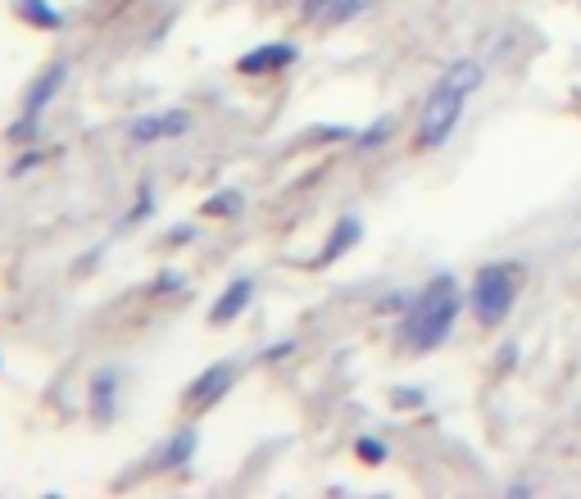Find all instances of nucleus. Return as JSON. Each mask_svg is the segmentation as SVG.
<instances>
[{
    "label": "nucleus",
    "mask_w": 581,
    "mask_h": 499,
    "mask_svg": "<svg viewBox=\"0 0 581 499\" xmlns=\"http://www.w3.org/2000/svg\"><path fill=\"white\" fill-rule=\"evenodd\" d=\"M486 82V69L477 59H454L445 64V73L432 82L423 100V114H418V132H414V150H441L445 141L454 137L463 109H468V96Z\"/></svg>",
    "instance_id": "obj_1"
},
{
    "label": "nucleus",
    "mask_w": 581,
    "mask_h": 499,
    "mask_svg": "<svg viewBox=\"0 0 581 499\" xmlns=\"http://www.w3.org/2000/svg\"><path fill=\"white\" fill-rule=\"evenodd\" d=\"M463 309V291L454 273H436L423 291L409 300V309L400 314V345L409 354H432L436 345L450 341L454 318Z\"/></svg>",
    "instance_id": "obj_2"
},
{
    "label": "nucleus",
    "mask_w": 581,
    "mask_h": 499,
    "mask_svg": "<svg viewBox=\"0 0 581 499\" xmlns=\"http://www.w3.org/2000/svg\"><path fill=\"white\" fill-rule=\"evenodd\" d=\"M522 291V264L518 259H495V264L477 268L473 286H468V309L482 327H500L509 309L518 304Z\"/></svg>",
    "instance_id": "obj_3"
},
{
    "label": "nucleus",
    "mask_w": 581,
    "mask_h": 499,
    "mask_svg": "<svg viewBox=\"0 0 581 499\" xmlns=\"http://www.w3.org/2000/svg\"><path fill=\"white\" fill-rule=\"evenodd\" d=\"M64 82H69V64L64 59H55V64H46V69L37 73V82L28 87V96H23V114L19 123H14L5 137L14 141V146H32V141L41 137V114L50 109V100L64 91Z\"/></svg>",
    "instance_id": "obj_4"
},
{
    "label": "nucleus",
    "mask_w": 581,
    "mask_h": 499,
    "mask_svg": "<svg viewBox=\"0 0 581 499\" xmlns=\"http://www.w3.org/2000/svg\"><path fill=\"white\" fill-rule=\"evenodd\" d=\"M232 382H237V363H232V359L209 363V368L200 372L196 382H191L187 391H182V404L200 413V409H209V404H218V400H223V395L232 391Z\"/></svg>",
    "instance_id": "obj_5"
},
{
    "label": "nucleus",
    "mask_w": 581,
    "mask_h": 499,
    "mask_svg": "<svg viewBox=\"0 0 581 499\" xmlns=\"http://www.w3.org/2000/svg\"><path fill=\"white\" fill-rule=\"evenodd\" d=\"M300 59V46L296 41H268V46H255L237 59V73L241 78H268V73H282L291 69Z\"/></svg>",
    "instance_id": "obj_6"
},
{
    "label": "nucleus",
    "mask_w": 581,
    "mask_h": 499,
    "mask_svg": "<svg viewBox=\"0 0 581 499\" xmlns=\"http://www.w3.org/2000/svg\"><path fill=\"white\" fill-rule=\"evenodd\" d=\"M187 128H191V114H187V109H164V114H141V118H132L128 137L137 141V146H155V141L182 137Z\"/></svg>",
    "instance_id": "obj_7"
},
{
    "label": "nucleus",
    "mask_w": 581,
    "mask_h": 499,
    "mask_svg": "<svg viewBox=\"0 0 581 499\" xmlns=\"http://www.w3.org/2000/svg\"><path fill=\"white\" fill-rule=\"evenodd\" d=\"M250 300H255V277H232V282H227V291L218 295L214 309H209V323H214V327L237 323V318L246 314Z\"/></svg>",
    "instance_id": "obj_8"
},
{
    "label": "nucleus",
    "mask_w": 581,
    "mask_h": 499,
    "mask_svg": "<svg viewBox=\"0 0 581 499\" xmlns=\"http://www.w3.org/2000/svg\"><path fill=\"white\" fill-rule=\"evenodd\" d=\"M359 236H364V223H359L355 214H341V218H336V227H332V236H327L323 250H318L314 268H327V264H336L341 255H350V250L359 245Z\"/></svg>",
    "instance_id": "obj_9"
},
{
    "label": "nucleus",
    "mask_w": 581,
    "mask_h": 499,
    "mask_svg": "<svg viewBox=\"0 0 581 499\" xmlns=\"http://www.w3.org/2000/svg\"><path fill=\"white\" fill-rule=\"evenodd\" d=\"M114 413H119V368H100L91 377V422L105 427Z\"/></svg>",
    "instance_id": "obj_10"
},
{
    "label": "nucleus",
    "mask_w": 581,
    "mask_h": 499,
    "mask_svg": "<svg viewBox=\"0 0 581 499\" xmlns=\"http://www.w3.org/2000/svg\"><path fill=\"white\" fill-rule=\"evenodd\" d=\"M196 445H200V431H196V427H178V431H173V436H168L164 445H159L155 463H159V468H164V472H178V468H187V463H191Z\"/></svg>",
    "instance_id": "obj_11"
},
{
    "label": "nucleus",
    "mask_w": 581,
    "mask_h": 499,
    "mask_svg": "<svg viewBox=\"0 0 581 499\" xmlns=\"http://www.w3.org/2000/svg\"><path fill=\"white\" fill-rule=\"evenodd\" d=\"M14 19L28 23V28H41V32L64 28V14L50 0H14Z\"/></svg>",
    "instance_id": "obj_12"
},
{
    "label": "nucleus",
    "mask_w": 581,
    "mask_h": 499,
    "mask_svg": "<svg viewBox=\"0 0 581 499\" xmlns=\"http://www.w3.org/2000/svg\"><path fill=\"white\" fill-rule=\"evenodd\" d=\"M368 10V0H327L323 10H318V28H341V23L359 19Z\"/></svg>",
    "instance_id": "obj_13"
},
{
    "label": "nucleus",
    "mask_w": 581,
    "mask_h": 499,
    "mask_svg": "<svg viewBox=\"0 0 581 499\" xmlns=\"http://www.w3.org/2000/svg\"><path fill=\"white\" fill-rule=\"evenodd\" d=\"M241 205H246V196H241L237 186H227V191H214V196L200 205V214L205 218H237Z\"/></svg>",
    "instance_id": "obj_14"
},
{
    "label": "nucleus",
    "mask_w": 581,
    "mask_h": 499,
    "mask_svg": "<svg viewBox=\"0 0 581 499\" xmlns=\"http://www.w3.org/2000/svg\"><path fill=\"white\" fill-rule=\"evenodd\" d=\"M355 454H359V463H368V468H382V463L391 459L386 441H377V436H359V441H355Z\"/></svg>",
    "instance_id": "obj_15"
},
{
    "label": "nucleus",
    "mask_w": 581,
    "mask_h": 499,
    "mask_svg": "<svg viewBox=\"0 0 581 499\" xmlns=\"http://www.w3.org/2000/svg\"><path fill=\"white\" fill-rule=\"evenodd\" d=\"M391 118H377L373 128H364V132H355V146L359 150H377V146H386V141H391Z\"/></svg>",
    "instance_id": "obj_16"
},
{
    "label": "nucleus",
    "mask_w": 581,
    "mask_h": 499,
    "mask_svg": "<svg viewBox=\"0 0 581 499\" xmlns=\"http://www.w3.org/2000/svg\"><path fill=\"white\" fill-rule=\"evenodd\" d=\"M391 404H395V409H423V404H427V391H423V386H395V391H391Z\"/></svg>",
    "instance_id": "obj_17"
},
{
    "label": "nucleus",
    "mask_w": 581,
    "mask_h": 499,
    "mask_svg": "<svg viewBox=\"0 0 581 499\" xmlns=\"http://www.w3.org/2000/svg\"><path fill=\"white\" fill-rule=\"evenodd\" d=\"M150 214H155V196H150V191H141L137 205H132L128 214H123V227H137L141 218H150Z\"/></svg>",
    "instance_id": "obj_18"
},
{
    "label": "nucleus",
    "mask_w": 581,
    "mask_h": 499,
    "mask_svg": "<svg viewBox=\"0 0 581 499\" xmlns=\"http://www.w3.org/2000/svg\"><path fill=\"white\" fill-rule=\"evenodd\" d=\"M182 282H187V277H182V273H173V268H168V273H159V277H155V286H150V295H173V291H182Z\"/></svg>",
    "instance_id": "obj_19"
},
{
    "label": "nucleus",
    "mask_w": 581,
    "mask_h": 499,
    "mask_svg": "<svg viewBox=\"0 0 581 499\" xmlns=\"http://www.w3.org/2000/svg\"><path fill=\"white\" fill-rule=\"evenodd\" d=\"M41 159H46V155H41V150H28V155H23L19 164H14V177H23V173H28V168H37Z\"/></svg>",
    "instance_id": "obj_20"
},
{
    "label": "nucleus",
    "mask_w": 581,
    "mask_h": 499,
    "mask_svg": "<svg viewBox=\"0 0 581 499\" xmlns=\"http://www.w3.org/2000/svg\"><path fill=\"white\" fill-rule=\"evenodd\" d=\"M182 241H191V227H173L168 232V245H182Z\"/></svg>",
    "instance_id": "obj_21"
},
{
    "label": "nucleus",
    "mask_w": 581,
    "mask_h": 499,
    "mask_svg": "<svg viewBox=\"0 0 581 499\" xmlns=\"http://www.w3.org/2000/svg\"><path fill=\"white\" fill-rule=\"evenodd\" d=\"M509 495H513V499H522V495H532V486H527V481H513Z\"/></svg>",
    "instance_id": "obj_22"
}]
</instances>
